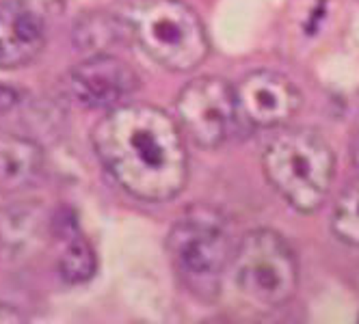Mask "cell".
<instances>
[{"label": "cell", "mask_w": 359, "mask_h": 324, "mask_svg": "<svg viewBox=\"0 0 359 324\" xmlns=\"http://www.w3.org/2000/svg\"><path fill=\"white\" fill-rule=\"evenodd\" d=\"M201 324H232V322H227V320H219V318H215V320H206V322H201Z\"/></svg>", "instance_id": "ac0fdd59"}, {"label": "cell", "mask_w": 359, "mask_h": 324, "mask_svg": "<svg viewBox=\"0 0 359 324\" xmlns=\"http://www.w3.org/2000/svg\"><path fill=\"white\" fill-rule=\"evenodd\" d=\"M43 154L37 143L15 134H0V188L18 190L31 184L41 169Z\"/></svg>", "instance_id": "30bf717a"}, {"label": "cell", "mask_w": 359, "mask_h": 324, "mask_svg": "<svg viewBox=\"0 0 359 324\" xmlns=\"http://www.w3.org/2000/svg\"><path fill=\"white\" fill-rule=\"evenodd\" d=\"M262 169L269 184L294 210L310 214L323 206L331 188L336 158L318 132L288 130L264 149Z\"/></svg>", "instance_id": "277c9868"}, {"label": "cell", "mask_w": 359, "mask_h": 324, "mask_svg": "<svg viewBox=\"0 0 359 324\" xmlns=\"http://www.w3.org/2000/svg\"><path fill=\"white\" fill-rule=\"evenodd\" d=\"M238 292L255 307L286 305L299 286V264L286 238L273 230L245 234L229 264Z\"/></svg>", "instance_id": "5b68a950"}, {"label": "cell", "mask_w": 359, "mask_h": 324, "mask_svg": "<svg viewBox=\"0 0 359 324\" xmlns=\"http://www.w3.org/2000/svg\"><path fill=\"white\" fill-rule=\"evenodd\" d=\"M167 251L184 286L199 298L212 301L221 290L223 272L232 264L236 244L219 210L193 206L171 227Z\"/></svg>", "instance_id": "3957f363"}, {"label": "cell", "mask_w": 359, "mask_h": 324, "mask_svg": "<svg viewBox=\"0 0 359 324\" xmlns=\"http://www.w3.org/2000/svg\"><path fill=\"white\" fill-rule=\"evenodd\" d=\"M93 149L113 180L141 202H169L189 180V156L180 126L151 104H121L91 132Z\"/></svg>", "instance_id": "6da1fadb"}, {"label": "cell", "mask_w": 359, "mask_h": 324, "mask_svg": "<svg viewBox=\"0 0 359 324\" xmlns=\"http://www.w3.org/2000/svg\"><path fill=\"white\" fill-rule=\"evenodd\" d=\"M180 126L199 145L212 149L221 145L238 115L236 89L219 76H199L187 83L175 99Z\"/></svg>", "instance_id": "8992f818"}, {"label": "cell", "mask_w": 359, "mask_h": 324, "mask_svg": "<svg viewBox=\"0 0 359 324\" xmlns=\"http://www.w3.org/2000/svg\"><path fill=\"white\" fill-rule=\"evenodd\" d=\"M0 324H31L20 309L0 303Z\"/></svg>", "instance_id": "9a60e30c"}, {"label": "cell", "mask_w": 359, "mask_h": 324, "mask_svg": "<svg viewBox=\"0 0 359 324\" xmlns=\"http://www.w3.org/2000/svg\"><path fill=\"white\" fill-rule=\"evenodd\" d=\"M33 227H35V216L29 210V206L9 208L0 216V242L9 251H18V248L29 246V240L33 238Z\"/></svg>", "instance_id": "5bb4252c"}, {"label": "cell", "mask_w": 359, "mask_h": 324, "mask_svg": "<svg viewBox=\"0 0 359 324\" xmlns=\"http://www.w3.org/2000/svg\"><path fill=\"white\" fill-rule=\"evenodd\" d=\"M69 87L87 108H115L139 89V76L119 57L91 55L72 69Z\"/></svg>", "instance_id": "52a82bcc"}, {"label": "cell", "mask_w": 359, "mask_h": 324, "mask_svg": "<svg viewBox=\"0 0 359 324\" xmlns=\"http://www.w3.org/2000/svg\"><path fill=\"white\" fill-rule=\"evenodd\" d=\"M351 154H353V164L359 169V136L353 141V149H351Z\"/></svg>", "instance_id": "e0dca14e"}, {"label": "cell", "mask_w": 359, "mask_h": 324, "mask_svg": "<svg viewBox=\"0 0 359 324\" xmlns=\"http://www.w3.org/2000/svg\"><path fill=\"white\" fill-rule=\"evenodd\" d=\"M15 104H18V91L7 85H0V115L9 113Z\"/></svg>", "instance_id": "2e32d148"}, {"label": "cell", "mask_w": 359, "mask_h": 324, "mask_svg": "<svg viewBox=\"0 0 359 324\" xmlns=\"http://www.w3.org/2000/svg\"><path fill=\"white\" fill-rule=\"evenodd\" d=\"M238 113L258 128L288 123L301 108L299 89L277 71H251L236 87Z\"/></svg>", "instance_id": "ba28073f"}, {"label": "cell", "mask_w": 359, "mask_h": 324, "mask_svg": "<svg viewBox=\"0 0 359 324\" xmlns=\"http://www.w3.org/2000/svg\"><path fill=\"white\" fill-rule=\"evenodd\" d=\"M331 227L342 242L359 246V180H355L338 199Z\"/></svg>", "instance_id": "7c38bea8"}, {"label": "cell", "mask_w": 359, "mask_h": 324, "mask_svg": "<svg viewBox=\"0 0 359 324\" xmlns=\"http://www.w3.org/2000/svg\"><path fill=\"white\" fill-rule=\"evenodd\" d=\"M59 268H61V277L67 281V283H83L87 281L93 272H95V253L91 244L76 236L61 255V262H59Z\"/></svg>", "instance_id": "4fadbf2b"}, {"label": "cell", "mask_w": 359, "mask_h": 324, "mask_svg": "<svg viewBox=\"0 0 359 324\" xmlns=\"http://www.w3.org/2000/svg\"><path fill=\"white\" fill-rule=\"evenodd\" d=\"M130 29L121 15L111 13H89L76 22L74 41L89 55H107V48L117 45Z\"/></svg>", "instance_id": "8fae6325"}, {"label": "cell", "mask_w": 359, "mask_h": 324, "mask_svg": "<svg viewBox=\"0 0 359 324\" xmlns=\"http://www.w3.org/2000/svg\"><path fill=\"white\" fill-rule=\"evenodd\" d=\"M119 15L145 52L171 71H191L208 57L203 22L182 0H121Z\"/></svg>", "instance_id": "7a4b0ae2"}, {"label": "cell", "mask_w": 359, "mask_h": 324, "mask_svg": "<svg viewBox=\"0 0 359 324\" xmlns=\"http://www.w3.org/2000/svg\"><path fill=\"white\" fill-rule=\"evenodd\" d=\"M46 45L41 13L24 0L0 5V69L24 67Z\"/></svg>", "instance_id": "9c48e42d"}]
</instances>
